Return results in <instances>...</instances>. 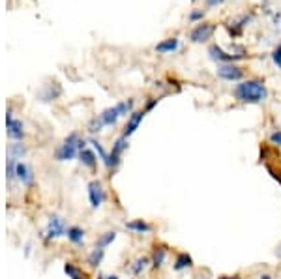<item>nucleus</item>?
Here are the masks:
<instances>
[{
	"label": "nucleus",
	"mask_w": 281,
	"mask_h": 279,
	"mask_svg": "<svg viewBox=\"0 0 281 279\" xmlns=\"http://www.w3.org/2000/svg\"><path fill=\"white\" fill-rule=\"evenodd\" d=\"M86 195H88V203L94 210H98L101 204L105 203V189H104V184L99 180H92L88 182V186H86Z\"/></svg>",
	"instance_id": "nucleus-5"
},
{
	"label": "nucleus",
	"mask_w": 281,
	"mask_h": 279,
	"mask_svg": "<svg viewBox=\"0 0 281 279\" xmlns=\"http://www.w3.org/2000/svg\"><path fill=\"white\" fill-rule=\"evenodd\" d=\"M115 240H116V233H115V231H107V233H104L98 240H96V244H94V247L105 249V247H109V245L113 244Z\"/></svg>",
	"instance_id": "nucleus-24"
},
{
	"label": "nucleus",
	"mask_w": 281,
	"mask_h": 279,
	"mask_svg": "<svg viewBox=\"0 0 281 279\" xmlns=\"http://www.w3.org/2000/svg\"><path fill=\"white\" fill-rule=\"evenodd\" d=\"M88 143L92 145V150L96 152V156H98L99 161L104 163L107 169H111V157H109V152H107V150L104 148V146H101V143H98L96 139H90Z\"/></svg>",
	"instance_id": "nucleus-17"
},
{
	"label": "nucleus",
	"mask_w": 281,
	"mask_h": 279,
	"mask_svg": "<svg viewBox=\"0 0 281 279\" xmlns=\"http://www.w3.org/2000/svg\"><path fill=\"white\" fill-rule=\"evenodd\" d=\"M216 32V26L212 23H199L195 29L191 30L190 40L193 43H202V41H208L212 38V34Z\"/></svg>",
	"instance_id": "nucleus-9"
},
{
	"label": "nucleus",
	"mask_w": 281,
	"mask_h": 279,
	"mask_svg": "<svg viewBox=\"0 0 281 279\" xmlns=\"http://www.w3.org/2000/svg\"><path fill=\"white\" fill-rule=\"evenodd\" d=\"M133 105L135 101L133 99H126V101H120V103L113 105V107H107L105 110H101V115H98L99 122L105 126H115L122 117H127L133 113Z\"/></svg>",
	"instance_id": "nucleus-3"
},
{
	"label": "nucleus",
	"mask_w": 281,
	"mask_h": 279,
	"mask_svg": "<svg viewBox=\"0 0 281 279\" xmlns=\"http://www.w3.org/2000/svg\"><path fill=\"white\" fill-rule=\"evenodd\" d=\"M216 73H218L219 79H223V81H231V82L240 81L242 77H244V70L236 64H219Z\"/></svg>",
	"instance_id": "nucleus-8"
},
{
	"label": "nucleus",
	"mask_w": 281,
	"mask_h": 279,
	"mask_svg": "<svg viewBox=\"0 0 281 279\" xmlns=\"http://www.w3.org/2000/svg\"><path fill=\"white\" fill-rule=\"evenodd\" d=\"M235 96L242 103H261L263 99H266L268 90H266L263 81L247 79V81H242L240 85H236Z\"/></svg>",
	"instance_id": "nucleus-1"
},
{
	"label": "nucleus",
	"mask_w": 281,
	"mask_h": 279,
	"mask_svg": "<svg viewBox=\"0 0 281 279\" xmlns=\"http://www.w3.org/2000/svg\"><path fill=\"white\" fill-rule=\"evenodd\" d=\"M150 264V259L148 257H139V259H135L133 261V264L130 266V273H133V275H139V273H143L146 268H148Z\"/></svg>",
	"instance_id": "nucleus-23"
},
{
	"label": "nucleus",
	"mask_w": 281,
	"mask_h": 279,
	"mask_svg": "<svg viewBox=\"0 0 281 279\" xmlns=\"http://www.w3.org/2000/svg\"><path fill=\"white\" fill-rule=\"evenodd\" d=\"M188 268H193V257L186 251H178L174 255V261H172V270L174 272H184Z\"/></svg>",
	"instance_id": "nucleus-13"
},
{
	"label": "nucleus",
	"mask_w": 281,
	"mask_h": 279,
	"mask_svg": "<svg viewBox=\"0 0 281 279\" xmlns=\"http://www.w3.org/2000/svg\"><path fill=\"white\" fill-rule=\"evenodd\" d=\"M270 141H272L274 146H281V129H277V131H274V133L270 135Z\"/></svg>",
	"instance_id": "nucleus-30"
},
{
	"label": "nucleus",
	"mask_w": 281,
	"mask_h": 279,
	"mask_svg": "<svg viewBox=\"0 0 281 279\" xmlns=\"http://www.w3.org/2000/svg\"><path fill=\"white\" fill-rule=\"evenodd\" d=\"M127 150V137H118V139L113 143V148L109 152V157H111V169H116L118 165L122 163V156L124 152Z\"/></svg>",
	"instance_id": "nucleus-7"
},
{
	"label": "nucleus",
	"mask_w": 281,
	"mask_h": 279,
	"mask_svg": "<svg viewBox=\"0 0 281 279\" xmlns=\"http://www.w3.org/2000/svg\"><path fill=\"white\" fill-rule=\"evenodd\" d=\"M216 279H240V275H219Z\"/></svg>",
	"instance_id": "nucleus-35"
},
{
	"label": "nucleus",
	"mask_w": 281,
	"mask_h": 279,
	"mask_svg": "<svg viewBox=\"0 0 281 279\" xmlns=\"http://www.w3.org/2000/svg\"><path fill=\"white\" fill-rule=\"evenodd\" d=\"M167 255H169V247H167V245H163V244L154 245L152 255H150V264H152L154 268H161L163 264H165Z\"/></svg>",
	"instance_id": "nucleus-14"
},
{
	"label": "nucleus",
	"mask_w": 281,
	"mask_h": 279,
	"mask_svg": "<svg viewBox=\"0 0 281 279\" xmlns=\"http://www.w3.org/2000/svg\"><path fill=\"white\" fill-rule=\"evenodd\" d=\"M79 161L83 163V167H86V169L90 171H94L98 167V156H96V152L90 150L88 146L79 152Z\"/></svg>",
	"instance_id": "nucleus-15"
},
{
	"label": "nucleus",
	"mask_w": 281,
	"mask_h": 279,
	"mask_svg": "<svg viewBox=\"0 0 281 279\" xmlns=\"http://www.w3.org/2000/svg\"><path fill=\"white\" fill-rule=\"evenodd\" d=\"M66 233H68V223H66V219H64L62 215L53 214L51 217H49V223H47L45 236H43V238H45L47 242H51V240H57L60 238V236H66Z\"/></svg>",
	"instance_id": "nucleus-4"
},
{
	"label": "nucleus",
	"mask_w": 281,
	"mask_h": 279,
	"mask_svg": "<svg viewBox=\"0 0 281 279\" xmlns=\"http://www.w3.org/2000/svg\"><path fill=\"white\" fill-rule=\"evenodd\" d=\"M64 273H66L69 279H88V275L83 272V268L77 266L75 262H66V264H64Z\"/></svg>",
	"instance_id": "nucleus-20"
},
{
	"label": "nucleus",
	"mask_w": 281,
	"mask_h": 279,
	"mask_svg": "<svg viewBox=\"0 0 281 279\" xmlns=\"http://www.w3.org/2000/svg\"><path fill=\"white\" fill-rule=\"evenodd\" d=\"M219 4H223V0H207V6H210V8L219 6Z\"/></svg>",
	"instance_id": "nucleus-33"
},
{
	"label": "nucleus",
	"mask_w": 281,
	"mask_h": 279,
	"mask_svg": "<svg viewBox=\"0 0 281 279\" xmlns=\"http://www.w3.org/2000/svg\"><path fill=\"white\" fill-rule=\"evenodd\" d=\"M15 178L19 180V184L23 187H32L34 186V171H32V167H30L29 163L24 161H19L17 163V173H15Z\"/></svg>",
	"instance_id": "nucleus-10"
},
{
	"label": "nucleus",
	"mask_w": 281,
	"mask_h": 279,
	"mask_svg": "<svg viewBox=\"0 0 281 279\" xmlns=\"http://www.w3.org/2000/svg\"><path fill=\"white\" fill-rule=\"evenodd\" d=\"M17 159L15 157H12V156H8V159H6V178H8V182H12V180H17L15 178V173H17Z\"/></svg>",
	"instance_id": "nucleus-25"
},
{
	"label": "nucleus",
	"mask_w": 281,
	"mask_h": 279,
	"mask_svg": "<svg viewBox=\"0 0 281 279\" xmlns=\"http://www.w3.org/2000/svg\"><path fill=\"white\" fill-rule=\"evenodd\" d=\"M266 171H268L270 176H272V178H274V180L281 186V169L279 167H274L272 163H266Z\"/></svg>",
	"instance_id": "nucleus-27"
},
{
	"label": "nucleus",
	"mask_w": 281,
	"mask_h": 279,
	"mask_svg": "<svg viewBox=\"0 0 281 279\" xmlns=\"http://www.w3.org/2000/svg\"><path fill=\"white\" fill-rule=\"evenodd\" d=\"M158 101H160V99H158V98H152V99H150V101H148V103H146V107H144V110H146V113H148V110H152V109H154V107H156V105H158Z\"/></svg>",
	"instance_id": "nucleus-32"
},
{
	"label": "nucleus",
	"mask_w": 281,
	"mask_h": 279,
	"mask_svg": "<svg viewBox=\"0 0 281 279\" xmlns=\"http://www.w3.org/2000/svg\"><path fill=\"white\" fill-rule=\"evenodd\" d=\"M126 229L135 234H148V233H152V229L154 227L144 219H132V221H126Z\"/></svg>",
	"instance_id": "nucleus-16"
},
{
	"label": "nucleus",
	"mask_w": 281,
	"mask_h": 279,
	"mask_svg": "<svg viewBox=\"0 0 281 279\" xmlns=\"http://www.w3.org/2000/svg\"><path fill=\"white\" fill-rule=\"evenodd\" d=\"M98 279H120L118 275H105V273H101V275H98Z\"/></svg>",
	"instance_id": "nucleus-34"
},
{
	"label": "nucleus",
	"mask_w": 281,
	"mask_h": 279,
	"mask_svg": "<svg viewBox=\"0 0 281 279\" xmlns=\"http://www.w3.org/2000/svg\"><path fill=\"white\" fill-rule=\"evenodd\" d=\"M6 131L8 137L13 141H23L24 139V124L19 118L13 117L12 110L6 113Z\"/></svg>",
	"instance_id": "nucleus-6"
},
{
	"label": "nucleus",
	"mask_w": 281,
	"mask_h": 279,
	"mask_svg": "<svg viewBox=\"0 0 281 279\" xmlns=\"http://www.w3.org/2000/svg\"><path fill=\"white\" fill-rule=\"evenodd\" d=\"M208 54L212 60H218L221 64H235L236 60L244 59V54H231V52H225L221 47L218 45H210L208 47Z\"/></svg>",
	"instance_id": "nucleus-11"
},
{
	"label": "nucleus",
	"mask_w": 281,
	"mask_h": 279,
	"mask_svg": "<svg viewBox=\"0 0 281 279\" xmlns=\"http://www.w3.org/2000/svg\"><path fill=\"white\" fill-rule=\"evenodd\" d=\"M259 279H274V277H272L270 273H261V275H259Z\"/></svg>",
	"instance_id": "nucleus-36"
},
{
	"label": "nucleus",
	"mask_w": 281,
	"mask_h": 279,
	"mask_svg": "<svg viewBox=\"0 0 281 279\" xmlns=\"http://www.w3.org/2000/svg\"><path fill=\"white\" fill-rule=\"evenodd\" d=\"M205 17V12L202 10H195V12L190 13V21H199V19Z\"/></svg>",
	"instance_id": "nucleus-31"
},
{
	"label": "nucleus",
	"mask_w": 281,
	"mask_h": 279,
	"mask_svg": "<svg viewBox=\"0 0 281 279\" xmlns=\"http://www.w3.org/2000/svg\"><path fill=\"white\" fill-rule=\"evenodd\" d=\"M178 47H180L178 38H169V40L160 41V43L156 45V51L158 52H172V51H176Z\"/></svg>",
	"instance_id": "nucleus-22"
},
{
	"label": "nucleus",
	"mask_w": 281,
	"mask_h": 279,
	"mask_svg": "<svg viewBox=\"0 0 281 279\" xmlns=\"http://www.w3.org/2000/svg\"><path fill=\"white\" fill-rule=\"evenodd\" d=\"M275 255H277V259H281V244L277 245V249H275Z\"/></svg>",
	"instance_id": "nucleus-37"
},
{
	"label": "nucleus",
	"mask_w": 281,
	"mask_h": 279,
	"mask_svg": "<svg viewBox=\"0 0 281 279\" xmlns=\"http://www.w3.org/2000/svg\"><path fill=\"white\" fill-rule=\"evenodd\" d=\"M272 60H274V64L277 66V68H281V43L272 51Z\"/></svg>",
	"instance_id": "nucleus-29"
},
{
	"label": "nucleus",
	"mask_w": 281,
	"mask_h": 279,
	"mask_svg": "<svg viewBox=\"0 0 281 279\" xmlns=\"http://www.w3.org/2000/svg\"><path fill=\"white\" fill-rule=\"evenodd\" d=\"M24 154H27V148L23 146L21 141H13L12 145H10V154H8V156H12V157H15V159H19V157H23Z\"/></svg>",
	"instance_id": "nucleus-26"
},
{
	"label": "nucleus",
	"mask_w": 281,
	"mask_h": 279,
	"mask_svg": "<svg viewBox=\"0 0 281 279\" xmlns=\"http://www.w3.org/2000/svg\"><path fill=\"white\" fill-rule=\"evenodd\" d=\"M104 257H105V249H99V247H94V249L88 253L86 257V264L90 268H98L101 262H104Z\"/></svg>",
	"instance_id": "nucleus-21"
},
{
	"label": "nucleus",
	"mask_w": 281,
	"mask_h": 279,
	"mask_svg": "<svg viewBox=\"0 0 281 279\" xmlns=\"http://www.w3.org/2000/svg\"><path fill=\"white\" fill-rule=\"evenodd\" d=\"M83 148H86V141L81 139L79 133H69L62 141V145L57 148L55 157H57L58 161H71L75 157H79V152Z\"/></svg>",
	"instance_id": "nucleus-2"
},
{
	"label": "nucleus",
	"mask_w": 281,
	"mask_h": 279,
	"mask_svg": "<svg viewBox=\"0 0 281 279\" xmlns=\"http://www.w3.org/2000/svg\"><path fill=\"white\" fill-rule=\"evenodd\" d=\"M144 115H146V110H133L132 115L127 117V122H126V128H124V137H130V135H133L135 131H137V128L141 126V122H143Z\"/></svg>",
	"instance_id": "nucleus-12"
},
{
	"label": "nucleus",
	"mask_w": 281,
	"mask_h": 279,
	"mask_svg": "<svg viewBox=\"0 0 281 279\" xmlns=\"http://www.w3.org/2000/svg\"><path fill=\"white\" fill-rule=\"evenodd\" d=\"M101 129H104V124L99 122V118L98 117L92 118L90 124H88V131H90V133H99Z\"/></svg>",
	"instance_id": "nucleus-28"
},
{
	"label": "nucleus",
	"mask_w": 281,
	"mask_h": 279,
	"mask_svg": "<svg viewBox=\"0 0 281 279\" xmlns=\"http://www.w3.org/2000/svg\"><path fill=\"white\" fill-rule=\"evenodd\" d=\"M60 94H62V88L58 87L57 82H53V85H47V87L41 90L40 98L41 101H53V99H57Z\"/></svg>",
	"instance_id": "nucleus-19"
},
{
	"label": "nucleus",
	"mask_w": 281,
	"mask_h": 279,
	"mask_svg": "<svg viewBox=\"0 0 281 279\" xmlns=\"http://www.w3.org/2000/svg\"><path fill=\"white\" fill-rule=\"evenodd\" d=\"M66 236H68V240L71 242L73 245H83L85 244V229L77 227V225H71V227H68V233H66Z\"/></svg>",
	"instance_id": "nucleus-18"
}]
</instances>
